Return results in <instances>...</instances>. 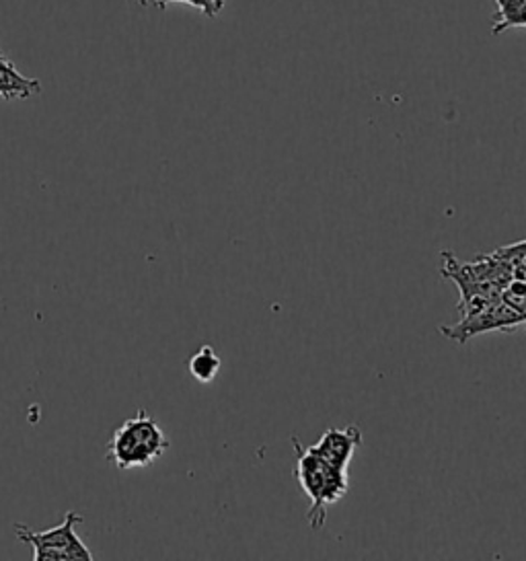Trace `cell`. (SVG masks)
Segmentation results:
<instances>
[{
	"mask_svg": "<svg viewBox=\"0 0 526 561\" xmlns=\"http://www.w3.org/2000/svg\"><path fill=\"white\" fill-rule=\"evenodd\" d=\"M362 432L356 424H350L345 428H328L323 436L311 445L312 450L325 459L329 465L347 471L350 462L354 459V453L361 448Z\"/></svg>",
	"mask_w": 526,
	"mask_h": 561,
	"instance_id": "cell-5",
	"label": "cell"
},
{
	"mask_svg": "<svg viewBox=\"0 0 526 561\" xmlns=\"http://www.w3.org/2000/svg\"><path fill=\"white\" fill-rule=\"evenodd\" d=\"M169 445L171 443L159 422L145 410H138L134 417L115 428L107 443V459L122 471L142 469L159 461Z\"/></svg>",
	"mask_w": 526,
	"mask_h": 561,
	"instance_id": "cell-1",
	"label": "cell"
},
{
	"mask_svg": "<svg viewBox=\"0 0 526 561\" xmlns=\"http://www.w3.org/2000/svg\"><path fill=\"white\" fill-rule=\"evenodd\" d=\"M142 7H155V9H167L171 4H180L181 0H138Z\"/></svg>",
	"mask_w": 526,
	"mask_h": 561,
	"instance_id": "cell-10",
	"label": "cell"
},
{
	"mask_svg": "<svg viewBox=\"0 0 526 561\" xmlns=\"http://www.w3.org/2000/svg\"><path fill=\"white\" fill-rule=\"evenodd\" d=\"M512 27H526V2L504 15H493V35H500Z\"/></svg>",
	"mask_w": 526,
	"mask_h": 561,
	"instance_id": "cell-8",
	"label": "cell"
},
{
	"mask_svg": "<svg viewBox=\"0 0 526 561\" xmlns=\"http://www.w3.org/2000/svg\"><path fill=\"white\" fill-rule=\"evenodd\" d=\"M82 516L77 511L66 512L60 525L48 530H33L25 525H15V537L32 545L33 561H93V553L77 535Z\"/></svg>",
	"mask_w": 526,
	"mask_h": 561,
	"instance_id": "cell-3",
	"label": "cell"
},
{
	"mask_svg": "<svg viewBox=\"0 0 526 561\" xmlns=\"http://www.w3.org/2000/svg\"><path fill=\"white\" fill-rule=\"evenodd\" d=\"M526 323L525 317L512 309L508 302H504L502 297L490 298L483 305H479L473 311L460 314V321L457 325L441 328V333L448 340H455L459 344H465L467 340L476 337L479 333L485 331H512L518 325Z\"/></svg>",
	"mask_w": 526,
	"mask_h": 561,
	"instance_id": "cell-4",
	"label": "cell"
},
{
	"mask_svg": "<svg viewBox=\"0 0 526 561\" xmlns=\"http://www.w3.org/2000/svg\"><path fill=\"white\" fill-rule=\"evenodd\" d=\"M293 443L296 450V478L302 492L311 500L307 520L312 528H321L325 525L329 506L340 502L350 490L347 471L329 465L311 446L302 448L296 438H293Z\"/></svg>",
	"mask_w": 526,
	"mask_h": 561,
	"instance_id": "cell-2",
	"label": "cell"
},
{
	"mask_svg": "<svg viewBox=\"0 0 526 561\" xmlns=\"http://www.w3.org/2000/svg\"><path fill=\"white\" fill-rule=\"evenodd\" d=\"M39 93V81L27 79L7 58L0 56V98L2 100H27Z\"/></svg>",
	"mask_w": 526,
	"mask_h": 561,
	"instance_id": "cell-6",
	"label": "cell"
},
{
	"mask_svg": "<svg viewBox=\"0 0 526 561\" xmlns=\"http://www.w3.org/2000/svg\"><path fill=\"white\" fill-rule=\"evenodd\" d=\"M0 56H2V54H0Z\"/></svg>",
	"mask_w": 526,
	"mask_h": 561,
	"instance_id": "cell-11",
	"label": "cell"
},
{
	"mask_svg": "<svg viewBox=\"0 0 526 561\" xmlns=\"http://www.w3.org/2000/svg\"><path fill=\"white\" fill-rule=\"evenodd\" d=\"M190 375L197 380V382H213L220 368H222V360L220 356L214 352L213 346H202L197 350L196 354L190 358L187 363Z\"/></svg>",
	"mask_w": 526,
	"mask_h": 561,
	"instance_id": "cell-7",
	"label": "cell"
},
{
	"mask_svg": "<svg viewBox=\"0 0 526 561\" xmlns=\"http://www.w3.org/2000/svg\"><path fill=\"white\" fill-rule=\"evenodd\" d=\"M180 4L194 7L208 19L218 18V13L225 9V0H181Z\"/></svg>",
	"mask_w": 526,
	"mask_h": 561,
	"instance_id": "cell-9",
	"label": "cell"
}]
</instances>
